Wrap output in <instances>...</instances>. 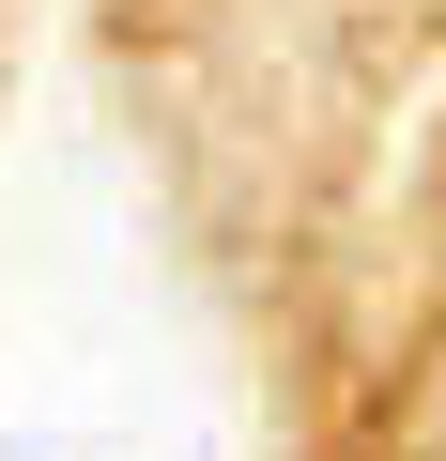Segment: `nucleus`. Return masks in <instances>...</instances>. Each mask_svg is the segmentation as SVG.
<instances>
[{
	"label": "nucleus",
	"instance_id": "nucleus-1",
	"mask_svg": "<svg viewBox=\"0 0 446 461\" xmlns=\"http://www.w3.org/2000/svg\"><path fill=\"white\" fill-rule=\"evenodd\" d=\"M431 461H446V430H431Z\"/></svg>",
	"mask_w": 446,
	"mask_h": 461
}]
</instances>
